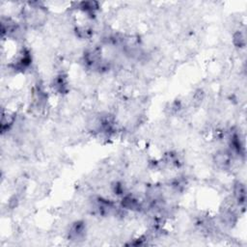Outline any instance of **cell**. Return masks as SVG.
<instances>
[{
	"instance_id": "cell-1",
	"label": "cell",
	"mask_w": 247,
	"mask_h": 247,
	"mask_svg": "<svg viewBox=\"0 0 247 247\" xmlns=\"http://www.w3.org/2000/svg\"><path fill=\"white\" fill-rule=\"evenodd\" d=\"M234 41H235V43L237 45H239V47H241V45H244V44H245V40H244L243 37H242V35H241L240 32H239V33H236L235 35Z\"/></svg>"
}]
</instances>
